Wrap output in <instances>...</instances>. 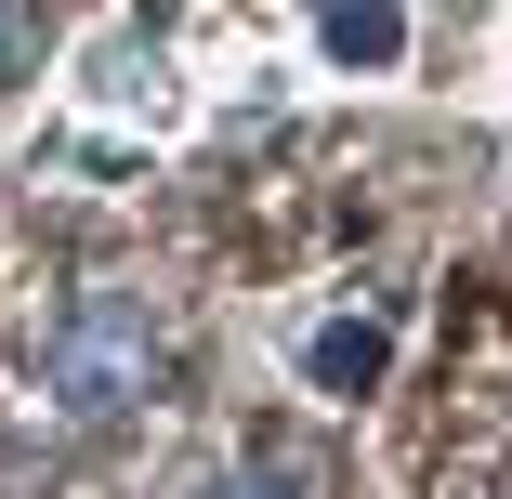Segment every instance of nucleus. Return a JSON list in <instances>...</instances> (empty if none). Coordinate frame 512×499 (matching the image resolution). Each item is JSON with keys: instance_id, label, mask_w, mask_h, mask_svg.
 Listing matches in <instances>:
<instances>
[{"instance_id": "4", "label": "nucleus", "mask_w": 512, "mask_h": 499, "mask_svg": "<svg viewBox=\"0 0 512 499\" xmlns=\"http://www.w3.org/2000/svg\"><path fill=\"white\" fill-rule=\"evenodd\" d=\"M316 53L355 66V79H381V66H407V14H394V0H329V14H316Z\"/></svg>"}, {"instance_id": "1", "label": "nucleus", "mask_w": 512, "mask_h": 499, "mask_svg": "<svg viewBox=\"0 0 512 499\" xmlns=\"http://www.w3.org/2000/svg\"><path fill=\"white\" fill-rule=\"evenodd\" d=\"M158 368H171V342H158V303H145V289H119V276L66 289V303L27 329V381H40V408H53L66 434H106V421H132L145 394H158Z\"/></svg>"}, {"instance_id": "2", "label": "nucleus", "mask_w": 512, "mask_h": 499, "mask_svg": "<svg viewBox=\"0 0 512 499\" xmlns=\"http://www.w3.org/2000/svg\"><path fill=\"white\" fill-rule=\"evenodd\" d=\"M66 106L92 119V132H132V145H171L184 119H197V79H184V53L158 40V27H92L79 53H66Z\"/></svg>"}, {"instance_id": "3", "label": "nucleus", "mask_w": 512, "mask_h": 499, "mask_svg": "<svg viewBox=\"0 0 512 499\" xmlns=\"http://www.w3.org/2000/svg\"><path fill=\"white\" fill-rule=\"evenodd\" d=\"M289 368H302V394L355 408V394L394 381V329H381V316H316V329H289Z\"/></svg>"}, {"instance_id": "6", "label": "nucleus", "mask_w": 512, "mask_h": 499, "mask_svg": "<svg viewBox=\"0 0 512 499\" xmlns=\"http://www.w3.org/2000/svg\"><path fill=\"white\" fill-rule=\"evenodd\" d=\"M211 499H302V486H289V473H276V460H237V473H224V486H211Z\"/></svg>"}, {"instance_id": "5", "label": "nucleus", "mask_w": 512, "mask_h": 499, "mask_svg": "<svg viewBox=\"0 0 512 499\" xmlns=\"http://www.w3.org/2000/svg\"><path fill=\"white\" fill-rule=\"evenodd\" d=\"M27 53H40V14H27V0H0V92L27 79Z\"/></svg>"}]
</instances>
